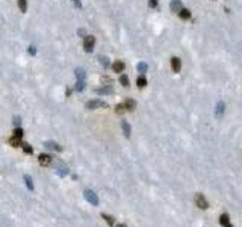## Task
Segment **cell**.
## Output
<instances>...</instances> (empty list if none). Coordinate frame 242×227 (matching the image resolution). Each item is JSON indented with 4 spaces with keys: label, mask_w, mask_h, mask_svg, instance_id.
<instances>
[{
    "label": "cell",
    "mask_w": 242,
    "mask_h": 227,
    "mask_svg": "<svg viewBox=\"0 0 242 227\" xmlns=\"http://www.w3.org/2000/svg\"><path fill=\"white\" fill-rule=\"evenodd\" d=\"M83 197H85V200H86L89 204H92V206H98V197H97V194L94 192V191L86 189V191L83 192Z\"/></svg>",
    "instance_id": "cell-1"
},
{
    "label": "cell",
    "mask_w": 242,
    "mask_h": 227,
    "mask_svg": "<svg viewBox=\"0 0 242 227\" xmlns=\"http://www.w3.org/2000/svg\"><path fill=\"white\" fill-rule=\"evenodd\" d=\"M85 108H86V109H89V111H92V109H98V108H107V103L103 102V100L95 99V100H89V102H86Z\"/></svg>",
    "instance_id": "cell-2"
},
{
    "label": "cell",
    "mask_w": 242,
    "mask_h": 227,
    "mask_svg": "<svg viewBox=\"0 0 242 227\" xmlns=\"http://www.w3.org/2000/svg\"><path fill=\"white\" fill-rule=\"evenodd\" d=\"M94 44H95V38L92 35H86L85 39H83V49L86 53H91L94 50Z\"/></svg>",
    "instance_id": "cell-3"
},
{
    "label": "cell",
    "mask_w": 242,
    "mask_h": 227,
    "mask_svg": "<svg viewBox=\"0 0 242 227\" xmlns=\"http://www.w3.org/2000/svg\"><path fill=\"white\" fill-rule=\"evenodd\" d=\"M55 170H56V174L58 176H61V177H65V176H68L70 173V168L64 164V162H61V160H58L56 162V165H55Z\"/></svg>",
    "instance_id": "cell-4"
},
{
    "label": "cell",
    "mask_w": 242,
    "mask_h": 227,
    "mask_svg": "<svg viewBox=\"0 0 242 227\" xmlns=\"http://www.w3.org/2000/svg\"><path fill=\"white\" fill-rule=\"evenodd\" d=\"M194 202H195V204L200 207V209H208L209 207V203H208V200L204 198V195L201 192H198V194H195V198H194Z\"/></svg>",
    "instance_id": "cell-5"
},
{
    "label": "cell",
    "mask_w": 242,
    "mask_h": 227,
    "mask_svg": "<svg viewBox=\"0 0 242 227\" xmlns=\"http://www.w3.org/2000/svg\"><path fill=\"white\" fill-rule=\"evenodd\" d=\"M52 160H53V159H52L50 155H44V153H43V155H39V156H38V162H39L43 167L50 165V164H52Z\"/></svg>",
    "instance_id": "cell-6"
},
{
    "label": "cell",
    "mask_w": 242,
    "mask_h": 227,
    "mask_svg": "<svg viewBox=\"0 0 242 227\" xmlns=\"http://www.w3.org/2000/svg\"><path fill=\"white\" fill-rule=\"evenodd\" d=\"M219 224L222 227H233V224L230 223V216L227 214H221L219 215Z\"/></svg>",
    "instance_id": "cell-7"
},
{
    "label": "cell",
    "mask_w": 242,
    "mask_h": 227,
    "mask_svg": "<svg viewBox=\"0 0 242 227\" xmlns=\"http://www.w3.org/2000/svg\"><path fill=\"white\" fill-rule=\"evenodd\" d=\"M44 147L48 148V150H53V151H62V147L59 144H56V142H53V141H46Z\"/></svg>",
    "instance_id": "cell-8"
},
{
    "label": "cell",
    "mask_w": 242,
    "mask_h": 227,
    "mask_svg": "<svg viewBox=\"0 0 242 227\" xmlns=\"http://www.w3.org/2000/svg\"><path fill=\"white\" fill-rule=\"evenodd\" d=\"M171 68H173L174 73H179L180 68H182V61H180L179 58H173V59H171Z\"/></svg>",
    "instance_id": "cell-9"
},
{
    "label": "cell",
    "mask_w": 242,
    "mask_h": 227,
    "mask_svg": "<svg viewBox=\"0 0 242 227\" xmlns=\"http://www.w3.org/2000/svg\"><path fill=\"white\" fill-rule=\"evenodd\" d=\"M124 68H126V65H124V62H123V61H116V62L112 64V70H114L115 73H123V71H124Z\"/></svg>",
    "instance_id": "cell-10"
},
{
    "label": "cell",
    "mask_w": 242,
    "mask_h": 227,
    "mask_svg": "<svg viewBox=\"0 0 242 227\" xmlns=\"http://www.w3.org/2000/svg\"><path fill=\"white\" fill-rule=\"evenodd\" d=\"M123 104H124L126 111H135V108H136V102H135L133 99H127Z\"/></svg>",
    "instance_id": "cell-11"
},
{
    "label": "cell",
    "mask_w": 242,
    "mask_h": 227,
    "mask_svg": "<svg viewBox=\"0 0 242 227\" xmlns=\"http://www.w3.org/2000/svg\"><path fill=\"white\" fill-rule=\"evenodd\" d=\"M95 92H97L98 95H106V94H112V92H114V88H112V86H103V88L95 90Z\"/></svg>",
    "instance_id": "cell-12"
},
{
    "label": "cell",
    "mask_w": 242,
    "mask_h": 227,
    "mask_svg": "<svg viewBox=\"0 0 242 227\" xmlns=\"http://www.w3.org/2000/svg\"><path fill=\"white\" fill-rule=\"evenodd\" d=\"M121 129H123V133H124V136L129 138V136H130V130H132V129H130V124L127 123L126 120H123V123H121Z\"/></svg>",
    "instance_id": "cell-13"
},
{
    "label": "cell",
    "mask_w": 242,
    "mask_h": 227,
    "mask_svg": "<svg viewBox=\"0 0 242 227\" xmlns=\"http://www.w3.org/2000/svg\"><path fill=\"white\" fill-rule=\"evenodd\" d=\"M180 9H182V2H180V0H173V2H171V11L179 12Z\"/></svg>",
    "instance_id": "cell-14"
},
{
    "label": "cell",
    "mask_w": 242,
    "mask_h": 227,
    "mask_svg": "<svg viewBox=\"0 0 242 227\" xmlns=\"http://www.w3.org/2000/svg\"><path fill=\"white\" fill-rule=\"evenodd\" d=\"M24 182H26L27 189H29V191H32V189H34V180H32V177H30L29 174H24Z\"/></svg>",
    "instance_id": "cell-15"
},
{
    "label": "cell",
    "mask_w": 242,
    "mask_h": 227,
    "mask_svg": "<svg viewBox=\"0 0 242 227\" xmlns=\"http://www.w3.org/2000/svg\"><path fill=\"white\" fill-rule=\"evenodd\" d=\"M76 77H77V80H85L86 71H85L83 68H76Z\"/></svg>",
    "instance_id": "cell-16"
},
{
    "label": "cell",
    "mask_w": 242,
    "mask_h": 227,
    "mask_svg": "<svg viewBox=\"0 0 242 227\" xmlns=\"http://www.w3.org/2000/svg\"><path fill=\"white\" fill-rule=\"evenodd\" d=\"M9 146H12V147H20L21 146V139L20 138H15V136H12V138H9Z\"/></svg>",
    "instance_id": "cell-17"
},
{
    "label": "cell",
    "mask_w": 242,
    "mask_h": 227,
    "mask_svg": "<svg viewBox=\"0 0 242 227\" xmlns=\"http://www.w3.org/2000/svg\"><path fill=\"white\" fill-rule=\"evenodd\" d=\"M179 17H180L182 20H188V18L191 17V12H189V9H183V8H182V9L179 11Z\"/></svg>",
    "instance_id": "cell-18"
},
{
    "label": "cell",
    "mask_w": 242,
    "mask_h": 227,
    "mask_svg": "<svg viewBox=\"0 0 242 227\" xmlns=\"http://www.w3.org/2000/svg\"><path fill=\"white\" fill-rule=\"evenodd\" d=\"M17 5H18L20 11L23 12V14L27 11V0H17Z\"/></svg>",
    "instance_id": "cell-19"
},
{
    "label": "cell",
    "mask_w": 242,
    "mask_h": 227,
    "mask_svg": "<svg viewBox=\"0 0 242 227\" xmlns=\"http://www.w3.org/2000/svg\"><path fill=\"white\" fill-rule=\"evenodd\" d=\"M136 85H138L139 90H141V88H145V86H147V79H145L144 76H139L138 80H136Z\"/></svg>",
    "instance_id": "cell-20"
},
{
    "label": "cell",
    "mask_w": 242,
    "mask_h": 227,
    "mask_svg": "<svg viewBox=\"0 0 242 227\" xmlns=\"http://www.w3.org/2000/svg\"><path fill=\"white\" fill-rule=\"evenodd\" d=\"M102 218H103L104 221L109 224V226H115V220L112 218L111 215H106V214H102Z\"/></svg>",
    "instance_id": "cell-21"
},
{
    "label": "cell",
    "mask_w": 242,
    "mask_h": 227,
    "mask_svg": "<svg viewBox=\"0 0 242 227\" xmlns=\"http://www.w3.org/2000/svg\"><path fill=\"white\" fill-rule=\"evenodd\" d=\"M120 83H121L123 86H129V85H130V80H129V77H127L126 74H121V76H120Z\"/></svg>",
    "instance_id": "cell-22"
},
{
    "label": "cell",
    "mask_w": 242,
    "mask_h": 227,
    "mask_svg": "<svg viewBox=\"0 0 242 227\" xmlns=\"http://www.w3.org/2000/svg\"><path fill=\"white\" fill-rule=\"evenodd\" d=\"M98 59H100V64H102V67L109 68V65H111V64H109V58H107V56H100Z\"/></svg>",
    "instance_id": "cell-23"
},
{
    "label": "cell",
    "mask_w": 242,
    "mask_h": 227,
    "mask_svg": "<svg viewBox=\"0 0 242 227\" xmlns=\"http://www.w3.org/2000/svg\"><path fill=\"white\" fill-rule=\"evenodd\" d=\"M74 90L77 91V92H80V91L85 90V80H77V83H76Z\"/></svg>",
    "instance_id": "cell-24"
},
{
    "label": "cell",
    "mask_w": 242,
    "mask_h": 227,
    "mask_svg": "<svg viewBox=\"0 0 242 227\" xmlns=\"http://www.w3.org/2000/svg\"><path fill=\"white\" fill-rule=\"evenodd\" d=\"M115 112L118 114V115H121V114H124V112H126V108H124V104H123V103L116 104V106H115Z\"/></svg>",
    "instance_id": "cell-25"
},
{
    "label": "cell",
    "mask_w": 242,
    "mask_h": 227,
    "mask_svg": "<svg viewBox=\"0 0 242 227\" xmlns=\"http://www.w3.org/2000/svg\"><path fill=\"white\" fill-rule=\"evenodd\" d=\"M23 129H20V127H15V130H14V136H15V138H20V139H21V138H23Z\"/></svg>",
    "instance_id": "cell-26"
},
{
    "label": "cell",
    "mask_w": 242,
    "mask_h": 227,
    "mask_svg": "<svg viewBox=\"0 0 242 227\" xmlns=\"http://www.w3.org/2000/svg\"><path fill=\"white\" fill-rule=\"evenodd\" d=\"M21 147H23L24 153H27V155H32V153H34V148L30 147L29 144H21Z\"/></svg>",
    "instance_id": "cell-27"
},
{
    "label": "cell",
    "mask_w": 242,
    "mask_h": 227,
    "mask_svg": "<svg viewBox=\"0 0 242 227\" xmlns=\"http://www.w3.org/2000/svg\"><path fill=\"white\" fill-rule=\"evenodd\" d=\"M147 68H148V67H147V64H144V62L138 64V71H139V73H142V74L147 71Z\"/></svg>",
    "instance_id": "cell-28"
},
{
    "label": "cell",
    "mask_w": 242,
    "mask_h": 227,
    "mask_svg": "<svg viewBox=\"0 0 242 227\" xmlns=\"http://www.w3.org/2000/svg\"><path fill=\"white\" fill-rule=\"evenodd\" d=\"M219 112V115L224 112V106H222V103H219V104H217V114Z\"/></svg>",
    "instance_id": "cell-29"
},
{
    "label": "cell",
    "mask_w": 242,
    "mask_h": 227,
    "mask_svg": "<svg viewBox=\"0 0 242 227\" xmlns=\"http://www.w3.org/2000/svg\"><path fill=\"white\" fill-rule=\"evenodd\" d=\"M20 123H21V118H20V117H14V124L18 127V126H20Z\"/></svg>",
    "instance_id": "cell-30"
},
{
    "label": "cell",
    "mask_w": 242,
    "mask_h": 227,
    "mask_svg": "<svg viewBox=\"0 0 242 227\" xmlns=\"http://www.w3.org/2000/svg\"><path fill=\"white\" fill-rule=\"evenodd\" d=\"M148 5H150V8H156L158 6V0H148Z\"/></svg>",
    "instance_id": "cell-31"
},
{
    "label": "cell",
    "mask_w": 242,
    "mask_h": 227,
    "mask_svg": "<svg viewBox=\"0 0 242 227\" xmlns=\"http://www.w3.org/2000/svg\"><path fill=\"white\" fill-rule=\"evenodd\" d=\"M29 53H30V55H36V49H35L34 45L29 47Z\"/></svg>",
    "instance_id": "cell-32"
},
{
    "label": "cell",
    "mask_w": 242,
    "mask_h": 227,
    "mask_svg": "<svg viewBox=\"0 0 242 227\" xmlns=\"http://www.w3.org/2000/svg\"><path fill=\"white\" fill-rule=\"evenodd\" d=\"M77 34H79V35H85V29H79V30H77Z\"/></svg>",
    "instance_id": "cell-33"
},
{
    "label": "cell",
    "mask_w": 242,
    "mask_h": 227,
    "mask_svg": "<svg viewBox=\"0 0 242 227\" xmlns=\"http://www.w3.org/2000/svg\"><path fill=\"white\" fill-rule=\"evenodd\" d=\"M74 2H76V5H77V6H80V0H74Z\"/></svg>",
    "instance_id": "cell-34"
},
{
    "label": "cell",
    "mask_w": 242,
    "mask_h": 227,
    "mask_svg": "<svg viewBox=\"0 0 242 227\" xmlns=\"http://www.w3.org/2000/svg\"><path fill=\"white\" fill-rule=\"evenodd\" d=\"M115 227H126V226H124V224H116Z\"/></svg>",
    "instance_id": "cell-35"
}]
</instances>
